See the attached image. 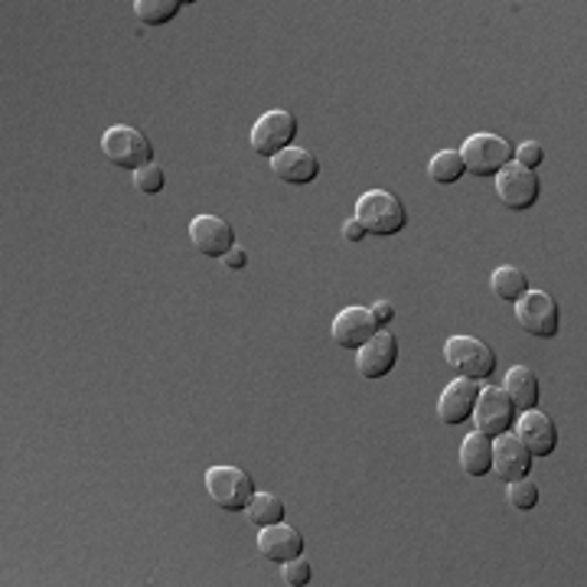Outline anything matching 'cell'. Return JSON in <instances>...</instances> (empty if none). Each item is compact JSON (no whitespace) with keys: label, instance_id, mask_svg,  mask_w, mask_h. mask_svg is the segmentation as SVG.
<instances>
[{"label":"cell","instance_id":"6da1fadb","mask_svg":"<svg viewBox=\"0 0 587 587\" xmlns=\"http://www.w3.org/2000/svg\"><path fill=\"white\" fill-rule=\"evenodd\" d=\"M353 219L366 229V235L391 239V235H398L408 225V209L389 190H369V193H363L356 199Z\"/></svg>","mask_w":587,"mask_h":587},{"label":"cell","instance_id":"7a4b0ae2","mask_svg":"<svg viewBox=\"0 0 587 587\" xmlns=\"http://www.w3.org/2000/svg\"><path fill=\"white\" fill-rule=\"evenodd\" d=\"M101 151H104L108 164L118 167V170L137 174L141 167L154 164V144H151V137L144 131H137V128H131V124L108 128L104 137H101Z\"/></svg>","mask_w":587,"mask_h":587},{"label":"cell","instance_id":"3957f363","mask_svg":"<svg viewBox=\"0 0 587 587\" xmlns=\"http://www.w3.org/2000/svg\"><path fill=\"white\" fill-rule=\"evenodd\" d=\"M444 359L457 376L474 383H487L496 373V353L477 336H451L444 343Z\"/></svg>","mask_w":587,"mask_h":587},{"label":"cell","instance_id":"277c9868","mask_svg":"<svg viewBox=\"0 0 587 587\" xmlns=\"http://www.w3.org/2000/svg\"><path fill=\"white\" fill-rule=\"evenodd\" d=\"M206 492L222 512H245L255 496V484L242 467H209Z\"/></svg>","mask_w":587,"mask_h":587},{"label":"cell","instance_id":"5b68a950","mask_svg":"<svg viewBox=\"0 0 587 587\" xmlns=\"http://www.w3.org/2000/svg\"><path fill=\"white\" fill-rule=\"evenodd\" d=\"M461 157H464V167L467 174L474 177H496L502 167L512 164V144L499 134H474L464 141L461 147Z\"/></svg>","mask_w":587,"mask_h":587},{"label":"cell","instance_id":"8992f818","mask_svg":"<svg viewBox=\"0 0 587 587\" xmlns=\"http://www.w3.org/2000/svg\"><path fill=\"white\" fill-rule=\"evenodd\" d=\"M516 320L525 333L539 340H552L562 330V310L555 297L545 291H525L516 300Z\"/></svg>","mask_w":587,"mask_h":587},{"label":"cell","instance_id":"52a82bcc","mask_svg":"<svg viewBox=\"0 0 587 587\" xmlns=\"http://www.w3.org/2000/svg\"><path fill=\"white\" fill-rule=\"evenodd\" d=\"M294 137H297V118L285 108H272L252 128V151L272 160L281 151L294 147Z\"/></svg>","mask_w":587,"mask_h":587},{"label":"cell","instance_id":"ba28073f","mask_svg":"<svg viewBox=\"0 0 587 587\" xmlns=\"http://www.w3.org/2000/svg\"><path fill=\"white\" fill-rule=\"evenodd\" d=\"M496 196L506 209L512 212H529L539 196H542V184L535 177V170H525L519 164H509L496 174Z\"/></svg>","mask_w":587,"mask_h":587},{"label":"cell","instance_id":"9c48e42d","mask_svg":"<svg viewBox=\"0 0 587 587\" xmlns=\"http://www.w3.org/2000/svg\"><path fill=\"white\" fill-rule=\"evenodd\" d=\"M512 434L525 444V451L532 457H549L555 454L558 447V428L552 424V418L539 408H529V411H519L516 424H512Z\"/></svg>","mask_w":587,"mask_h":587},{"label":"cell","instance_id":"30bf717a","mask_svg":"<svg viewBox=\"0 0 587 587\" xmlns=\"http://www.w3.org/2000/svg\"><path fill=\"white\" fill-rule=\"evenodd\" d=\"M379 320L373 307H346L333 317V343L343 350H359L379 333Z\"/></svg>","mask_w":587,"mask_h":587},{"label":"cell","instance_id":"8fae6325","mask_svg":"<svg viewBox=\"0 0 587 587\" xmlns=\"http://www.w3.org/2000/svg\"><path fill=\"white\" fill-rule=\"evenodd\" d=\"M516 408H512V401H509V395L502 389H480L477 395V405H474V414L470 418H477V431L480 434H487V438H499V434H506V431H512V424H516Z\"/></svg>","mask_w":587,"mask_h":587},{"label":"cell","instance_id":"7c38bea8","mask_svg":"<svg viewBox=\"0 0 587 587\" xmlns=\"http://www.w3.org/2000/svg\"><path fill=\"white\" fill-rule=\"evenodd\" d=\"M190 242L196 245L199 255L206 258H225L239 242H235V229L222 219V215H196L190 222Z\"/></svg>","mask_w":587,"mask_h":587},{"label":"cell","instance_id":"4fadbf2b","mask_svg":"<svg viewBox=\"0 0 587 587\" xmlns=\"http://www.w3.org/2000/svg\"><path fill=\"white\" fill-rule=\"evenodd\" d=\"M532 454L525 451V444L506 431L499 438H492V474L502 480V484H512V480H522L532 474Z\"/></svg>","mask_w":587,"mask_h":587},{"label":"cell","instance_id":"5bb4252c","mask_svg":"<svg viewBox=\"0 0 587 587\" xmlns=\"http://www.w3.org/2000/svg\"><path fill=\"white\" fill-rule=\"evenodd\" d=\"M398 366V340L389 330H379L366 346L356 350V369L363 379H386Z\"/></svg>","mask_w":587,"mask_h":587},{"label":"cell","instance_id":"9a60e30c","mask_svg":"<svg viewBox=\"0 0 587 587\" xmlns=\"http://www.w3.org/2000/svg\"><path fill=\"white\" fill-rule=\"evenodd\" d=\"M272 170L288 187H310L320 177V160H317L313 151L294 144L288 151H281L278 157H272Z\"/></svg>","mask_w":587,"mask_h":587},{"label":"cell","instance_id":"2e32d148","mask_svg":"<svg viewBox=\"0 0 587 587\" xmlns=\"http://www.w3.org/2000/svg\"><path fill=\"white\" fill-rule=\"evenodd\" d=\"M258 552H262L268 562L285 565V562L303 555V535H300V529H294L288 522L265 525V529L258 532Z\"/></svg>","mask_w":587,"mask_h":587},{"label":"cell","instance_id":"e0dca14e","mask_svg":"<svg viewBox=\"0 0 587 587\" xmlns=\"http://www.w3.org/2000/svg\"><path fill=\"white\" fill-rule=\"evenodd\" d=\"M477 395H480V389H477L474 379L457 376L447 389L441 391V398H438V418H441V424H464L474 414Z\"/></svg>","mask_w":587,"mask_h":587},{"label":"cell","instance_id":"ac0fdd59","mask_svg":"<svg viewBox=\"0 0 587 587\" xmlns=\"http://www.w3.org/2000/svg\"><path fill=\"white\" fill-rule=\"evenodd\" d=\"M502 391L509 395V401H512L516 411L539 408V379H535V373L525 369V366H512V369L506 373Z\"/></svg>","mask_w":587,"mask_h":587},{"label":"cell","instance_id":"d6986e66","mask_svg":"<svg viewBox=\"0 0 587 587\" xmlns=\"http://www.w3.org/2000/svg\"><path fill=\"white\" fill-rule=\"evenodd\" d=\"M461 467L467 477H487L492 470V438L470 431L461 444Z\"/></svg>","mask_w":587,"mask_h":587},{"label":"cell","instance_id":"ffe728a7","mask_svg":"<svg viewBox=\"0 0 587 587\" xmlns=\"http://www.w3.org/2000/svg\"><path fill=\"white\" fill-rule=\"evenodd\" d=\"M489 288H492V294H496L499 300L516 303L522 294L529 291V278H525V272H522V268H516V265H502V268H496V272H492Z\"/></svg>","mask_w":587,"mask_h":587},{"label":"cell","instance_id":"44dd1931","mask_svg":"<svg viewBox=\"0 0 587 587\" xmlns=\"http://www.w3.org/2000/svg\"><path fill=\"white\" fill-rule=\"evenodd\" d=\"M248 522L265 529V525H275V522H285V502L275 496V492H255L248 509H245Z\"/></svg>","mask_w":587,"mask_h":587},{"label":"cell","instance_id":"7402d4cb","mask_svg":"<svg viewBox=\"0 0 587 587\" xmlns=\"http://www.w3.org/2000/svg\"><path fill=\"white\" fill-rule=\"evenodd\" d=\"M187 3L184 0H134V16L144 26H164L170 23Z\"/></svg>","mask_w":587,"mask_h":587},{"label":"cell","instance_id":"603a6c76","mask_svg":"<svg viewBox=\"0 0 587 587\" xmlns=\"http://www.w3.org/2000/svg\"><path fill=\"white\" fill-rule=\"evenodd\" d=\"M464 174H467V167H464L461 151H441V154H434L431 164H428V177H431L434 184H441V187L457 184Z\"/></svg>","mask_w":587,"mask_h":587},{"label":"cell","instance_id":"cb8c5ba5","mask_svg":"<svg viewBox=\"0 0 587 587\" xmlns=\"http://www.w3.org/2000/svg\"><path fill=\"white\" fill-rule=\"evenodd\" d=\"M506 499H509V506L512 509H519V512H529V509H535L539 506V487L529 480V477H522V480H512L509 489H506Z\"/></svg>","mask_w":587,"mask_h":587},{"label":"cell","instance_id":"d4e9b609","mask_svg":"<svg viewBox=\"0 0 587 587\" xmlns=\"http://www.w3.org/2000/svg\"><path fill=\"white\" fill-rule=\"evenodd\" d=\"M164 187H167V174L160 164H147L134 174V190H141L144 196L164 193Z\"/></svg>","mask_w":587,"mask_h":587},{"label":"cell","instance_id":"484cf974","mask_svg":"<svg viewBox=\"0 0 587 587\" xmlns=\"http://www.w3.org/2000/svg\"><path fill=\"white\" fill-rule=\"evenodd\" d=\"M512 164H519L525 170H535L539 164H545V147L539 141H525V144L512 147Z\"/></svg>","mask_w":587,"mask_h":587},{"label":"cell","instance_id":"4316f807","mask_svg":"<svg viewBox=\"0 0 587 587\" xmlns=\"http://www.w3.org/2000/svg\"><path fill=\"white\" fill-rule=\"evenodd\" d=\"M310 578H313V568H310V562L300 555V558H291V562H285V568H281V582L288 587H303L310 585Z\"/></svg>","mask_w":587,"mask_h":587},{"label":"cell","instance_id":"83f0119b","mask_svg":"<svg viewBox=\"0 0 587 587\" xmlns=\"http://www.w3.org/2000/svg\"><path fill=\"white\" fill-rule=\"evenodd\" d=\"M222 265H225L229 272H242V268L248 265V252H245L242 245H235V248L222 258Z\"/></svg>","mask_w":587,"mask_h":587},{"label":"cell","instance_id":"f1b7e54d","mask_svg":"<svg viewBox=\"0 0 587 587\" xmlns=\"http://www.w3.org/2000/svg\"><path fill=\"white\" fill-rule=\"evenodd\" d=\"M373 313H376L379 326H383V330H389V323L395 320V307H391L389 300H376V303H373Z\"/></svg>","mask_w":587,"mask_h":587},{"label":"cell","instance_id":"f546056e","mask_svg":"<svg viewBox=\"0 0 587 587\" xmlns=\"http://www.w3.org/2000/svg\"><path fill=\"white\" fill-rule=\"evenodd\" d=\"M343 239H346V242H363V239H366V229H363L356 219H350V222H343Z\"/></svg>","mask_w":587,"mask_h":587}]
</instances>
